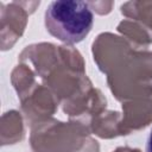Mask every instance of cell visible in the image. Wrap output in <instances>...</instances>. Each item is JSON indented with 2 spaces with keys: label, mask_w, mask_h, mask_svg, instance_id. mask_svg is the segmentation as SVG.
Wrapping results in <instances>:
<instances>
[{
  "label": "cell",
  "mask_w": 152,
  "mask_h": 152,
  "mask_svg": "<svg viewBox=\"0 0 152 152\" xmlns=\"http://www.w3.org/2000/svg\"><path fill=\"white\" fill-rule=\"evenodd\" d=\"M44 24L52 37L66 44H76L90 32L94 15L84 1L58 0L46 7Z\"/></svg>",
  "instance_id": "obj_1"
},
{
  "label": "cell",
  "mask_w": 152,
  "mask_h": 152,
  "mask_svg": "<svg viewBox=\"0 0 152 152\" xmlns=\"http://www.w3.org/2000/svg\"><path fill=\"white\" fill-rule=\"evenodd\" d=\"M146 152H152V129H151L147 141H146Z\"/></svg>",
  "instance_id": "obj_2"
}]
</instances>
